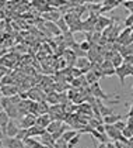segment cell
<instances>
[{
	"instance_id": "cell-2",
	"label": "cell",
	"mask_w": 133,
	"mask_h": 148,
	"mask_svg": "<svg viewBox=\"0 0 133 148\" xmlns=\"http://www.w3.org/2000/svg\"><path fill=\"white\" fill-rule=\"evenodd\" d=\"M3 147L4 148H25L24 145V141H20L18 138H11V137H7L4 138L3 141Z\"/></svg>"
},
{
	"instance_id": "cell-3",
	"label": "cell",
	"mask_w": 133,
	"mask_h": 148,
	"mask_svg": "<svg viewBox=\"0 0 133 148\" xmlns=\"http://www.w3.org/2000/svg\"><path fill=\"white\" fill-rule=\"evenodd\" d=\"M132 68L129 64H123L122 66H119V68H116V75L119 76V79H121V85H123L125 82V78L128 76V75H132Z\"/></svg>"
},
{
	"instance_id": "cell-15",
	"label": "cell",
	"mask_w": 133,
	"mask_h": 148,
	"mask_svg": "<svg viewBox=\"0 0 133 148\" xmlns=\"http://www.w3.org/2000/svg\"><path fill=\"white\" fill-rule=\"evenodd\" d=\"M98 80H100L98 79V76L95 75V72H94L92 69H91L90 72L86 73V82H87V85H90V86H91V85H94V83H97Z\"/></svg>"
},
{
	"instance_id": "cell-38",
	"label": "cell",
	"mask_w": 133,
	"mask_h": 148,
	"mask_svg": "<svg viewBox=\"0 0 133 148\" xmlns=\"http://www.w3.org/2000/svg\"><path fill=\"white\" fill-rule=\"evenodd\" d=\"M3 148H4V147H3Z\"/></svg>"
},
{
	"instance_id": "cell-16",
	"label": "cell",
	"mask_w": 133,
	"mask_h": 148,
	"mask_svg": "<svg viewBox=\"0 0 133 148\" xmlns=\"http://www.w3.org/2000/svg\"><path fill=\"white\" fill-rule=\"evenodd\" d=\"M45 27H46V30H49L51 34L57 35V37H59L60 33H62V31L59 30V27L56 25V23H49V21H46V23H45Z\"/></svg>"
},
{
	"instance_id": "cell-35",
	"label": "cell",
	"mask_w": 133,
	"mask_h": 148,
	"mask_svg": "<svg viewBox=\"0 0 133 148\" xmlns=\"http://www.w3.org/2000/svg\"><path fill=\"white\" fill-rule=\"evenodd\" d=\"M0 148H3V141L0 140Z\"/></svg>"
},
{
	"instance_id": "cell-4",
	"label": "cell",
	"mask_w": 133,
	"mask_h": 148,
	"mask_svg": "<svg viewBox=\"0 0 133 148\" xmlns=\"http://www.w3.org/2000/svg\"><path fill=\"white\" fill-rule=\"evenodd\" d=\"M36 124V117L34 116V114H27V116H24L21 120H20V125H21V128H31L34 125Z\"/></svg>"
},
{
	"instance_id": "cell-31",
	"label": "cell",
	"mask_w": 133,
	"mask_h": 148,
	"mask_svg": "<svg viewBox=\"0 0 133 148\" xmlns=\"http://www.w3.org/2000/svg\"><path fill=\"white\" fill-rule=\"evenodd\" d=\"M4 138H7V136L4 134V131H3V128L0 127V140H1V141H4Z\"/></svg>"
},
{
	"instance_id": "cell-20",
	"label": "cell",
	"mask_w": 133,
	"mask_h": 148,
	"mask_svg": "<svg viewBox=\"0 0 133 148\" xmlns=\"http://www.w3.org/2000/svg\"><path fill=\"white\" fill-rule=\"evenodd\" d=\"M77 134H78V133L76 131V130H67V131H65V134L62 136V138H63L66 143H69L72 138H74V137L77 136Z\"/></svg>"
},
{
	"instance_id": "cell-5",
	"label": "cell",
	"mask_w": 133,
	"mask_h": 148,
	"mask_svg": "<svg viewBox=\"0 0 133 148\" xmlns=\"http://www.w3.org/2000/svg\"><path fill=\"white\" fill-rule=\"evenodd\" d=\"M18 131H20V127H18V124H17L14 120H10V123L7 124V128H6V136L14 138V137L18 134Z\"/></svg>"
},
{
	"instance_id": "cell-19",
	"label": "cell",
	"mask_w": 133,
	"mask_h": 148,
	"mask_svg": "<svg viewBox=\"0 0 133 148\" xmlns=\"http://www.w3.org/2000/svg\"><path fill=\"white\" fill-rule=\"evenodd\" d=\"M56 25L59 27V30H60L63 34H67V33L70 31V28H69V24L65 21V18H63V17H62L60 20H57V21H56Z\"/></svg>"
},
{
	"instance_id": "cell-18",
	"label": "cell",
	"mask_w": 133,
	"mask_h": 148,
	"mask_svg": "<svg viewBox=\"0 0 133 148\" xmlns=\"http://www.w3.org/2000/svg\"><path fill=\"white\" fill-rule=\"evenodd\" d=\"M91 136L94 137V138H97L101 144H107V143H109V138H108V136H107V134H102V133H98L97 130H94V131L91 133Z\"/></svg>"
},
{
	"instance_id": "cell-22",
	"label": "cell",
	"mask_w": 133,
	"mask_h": 148,
	"mask_svg": "<svg viewBox=\"0 0 133 148\" xmlns=\"http://www.w3.org/2000/svg\"><path fill=\"white\" fill-rule=\"evenodd\" d=\"M53 148H69V144H67L63 138H59V140H56V141H55V145H53Z\"/></svg>"
},
{
	"instance_id": "cell-24",
	"label": "cell",
	"mask_w": 133,
	"mask_h": 148,
	"mask_svg": "<svg viewBox=\"0 0 133 148\" xmlns=\"http://www.w3.org/2000/svg\"><path fill=\"white\" fill-rule=\"evenodd\" d=\"M91 45H92V44L88 42L87 40H86V41H83V42H80V48H81L84 52H88L90 49H91Z\"/></svg>"
},
{
	"instance_id": "cell-7",
	"label": "cell",
	"mask_w": 133,
	"mask_h": 148,
	"mask_svg": "<svg viewBox=\"0 0 133 148\" xmlns=\"http://www.w3.org/2000/svg\"><path fill=\"white\" fill-rule=\"evenodd\" d=\"M42 17H44L46 21H49V23H56L57 20H60L62 18V16H60V13L57 12V10H51V12H48V13H44L42 14Z\"/></svg>"
},
{
	"instance_id": "cell-11",
	"label": "cell",
	"mask_w": 133,
	"mask_h": 148,
	"mask_svg": "<svg viewBox=\"0 0 133 148\" xmlns=\"http://www.w3.org/2000/svg\"><path fill=\"white\" fill-rule=\"evenodd\" d=\"M62 125H63V123H62L60 120H55V121H52L51 124L48 125L46 131H48L49 134H55V133H57V131L62 128Z\"/></svg>"
},
{
	"instance_id": "cell-12",
	"label": "cell",
	"mask_w": 133,
	"mask_h": 148,
	"mask_svg": "<svg viewBox=\"0 0 133 148\" xmlns=\"http://www.w3.org/2000/svg\"><path fill=\"white\" fill-rule=\"evenodd\" d=\"M6 113L9 114V117H10L11 120L13 119H18L20 117V112H18V107L16 106V104H11V106H9L6 110H4Z\"/></svg>"
},
{
	"instance_id": "cell-37",
	"label": "cell",
	"mask_w": 133,
	"mask_h": 148,
	"mask_svg": "<svg viewBox=\"0 0 133 148\" xmlns=\"http://www.w3.org/2000/svg\"><path fill=\"white\" fill-rule=\"evenodd\" d=\"M132 92H133V88H132Z\"/></svg>"
},
{
	"instance_id": "cell-14",
	"label": "cell",
	"mask_w": 133,
	"mask_h": 148,
	"mask_svg": "<svg viewBox=\"0 0 133 148\" xmlns=\"http://www.w3.org/2000/svg\"><path fill=\"white\" fill-rule=\"evenodd\" d=\"M10 117H9V114L6 113L4 110L0 113V127L3 128V131H4V134H6V128H7V124L10 123Z\"/></svg>"
},
{
	"instance_id": "cell-10",
	"label": "cell",
	"mask_w": 133,
	"mask_h": 148,
	"mask_svg": "<svg viewBox=\"0 0 133 148\" xmlns=\"http://www.w3.org/2000/svg\"><path fill=\"white\" fill-rule=\"evenodd\" d=\"M45 133H46V130L36 124L34 125V127H31V128H28V137H32V138L34 137H41Z\"/></svg>"
},
{
	"instance_id": "cell-17",
	"label": "cell",
	"mask_w": 133,
	"mask_h": 148,
	"mask_svg": "<svg viewBox=\"0 0 133 148\" xmlns=\"http://www.w3.org/2000/svg\"><path fill=\"white\" fill-rule=\"evenodd\" d=\"M111 62H112V65L115 66V69L119 68V66L123 65V57L119 54V52H115L113 57H112V59H111Z\"/></svg>"
},
{
	"instance_id": "cell-32",
	"label": "cell",
	"mask_w": 133,
	"mask_h": 148,
	"mask_svg": "<svg viewBox=\"0 0 133 148\" xmlns=\"http://www.w3.org/2000/svg\"><path fill=\"white\" fill-rule=\"evenodd\" d=\"M128 117H133V102L130 104V110H129V113H128Z\"/></svg>"
},
{
	"instance_id": "cell-34",
	"label": "cell",
	"mask_w": 133,
	"mask_h": 148,
	"mask_svg": "<svg viewBox=\"0 0 133 148\" xmlns=\"http://www.w3.org/2000/svg\"><path fill=\"white\" fill-rule=\"evenodd\" d=\"M97 148H107V147H105V144H100Z\"/></svg>"
},
{
	"instance_id": "cell-6",
	"label": "cell",
	"mask_w": 133,
	"mask_h": 148,
	"mask_svg": "<svg viewBox=\"0 0 133 148\" xmlns=\"http://www.w3.org/2000/svg\"><path fill=\"white\" fill-rule=\"evenodd\" d=\"M16 95H18V88H16L13 85H4V86H1V96L13 97Z\"/></svg>"
},
{
	"instance_id": "cell-29",
	"label": "cell",
	"mask_w": 133,
	"mask_h": 148,
	"mask_svg": "<svg viewBox=\"0 0 133 148\" xmlns=\"http://www.w3.org/2000/svg\"><path fill=\"white\" fill-rule=\"evenodd\" d=\"M95 130H97L98 133H102V134H107V133H105V124H100L98 127H97V128H95Z\"/></svg>"
},
{
	"instance_id": "cell-27",
	"label": "cell",
	"mask_w": 133,
	"mask_h": 148,
	"mask_svg": "<svg viewBox=\"0 0 133 148\" xmlns=\"http://www.w3.org/2000/svg\"><path fill=\"white\" fill-rule=\"evenodd\" d=\"M28 97H30V99H34V100H41V97L38 96V92L36 90H30L28 92Z\"/></svg>"
},
{
	"instance_id": "cell-30",
	"label": "cell",
	"mask_w": 133,
	"mask_h": 148,
	"mask_svg": "<svg viewBox=\"0 0 133 148\" xmlns=\"http://www.w3.org/2000/svg\"><path fill=\"white\" fill-rule=\"evenodd\" d=\"M126 124H128V127H129V128H132V130H133V117H128Z\"/></svg>"
},
{
	"instance_id": "cell-33",
	"label": "cell",
	"mask_w": 133,
	"mask_h": 148,
	"mask_svg": "<svg viewBox=\"0 0 133 148\" xmlns=\"http://www.w3.org/2000/svg\"><path fill=\"white\" fill-rule=\"evenodd\" d=\"M105 147L107 148H116V145H115V144H112V143H107V144H105Z\"/></svg>"
},
{
	"instance_id": "cell-23",
	"label": "cell",
	"mask_w": 133,
	"mask_h": 148,
	"mask_svg": "<svg viewBox=\"0 0 133 148\" xmlns=\"http://www.w3.org/2000/svg\"><path fill=\"white\" fill-rule=\"evenodd\" d=\"M80 136H81V134L78 133V134L74 137V138H72V140H70V141L67 143V144H69V148H73V147H76V145H77L78 141H80Z\"/></svg>"
},
{
	"instance_id": "cell-8",
	"label": "cell",
	"mask_w": 133,
	"mask_h": 148,
	"mask_svg": "<svg viewBox=\"0 0 133 148\" xmlns=\"http://www.w3.org/2000/svg\"><path fill=\"white\" fill-rule=\"evenodd\" d=\"M39 143H41L42 145H45V147H48V148H53V145H55V140L52 138V134H49L48 131L41 136Z\"/></svg>"
},
{
	"instance_id": "cell-21",
	"label": "cell",
	"mask_w": 133,
	"mask_h": 148,
	"mask_svg": "<svg viewBox=\"0 0 133 148\" xmlns=\"http://www.w3.org/2000/svg\"><path fill=\"white\" fill-rule=\"evenodd\" d=\"M16 138H18L20 141H24L25 138H28V130H27V128H21V127H20V131H18V134L16 136Z\"/></svg>"
},
{
	"instance_id": "cell-28",
	"label": "cell",
	"mask_w": 133,
	"mask_h": 148,
	"mask_svg": "<svg viewBox=\"0 0 133 148\" xmlns=\"http://www.w3.org/2000/svg\"><path fill=\"white\" fill-rule=\"evenodd\" d=\"M123 7H126L128 10H130L133 13V1L129 0V1H123Z\"/></svg>"
},
{
	"instance_id": "cell-25",
	"label": "cell",
	"mask_w": 133,
	"mask_h": 148,
	"mask_svg": "<svg viewBox=\"0 0 133 148\" xmlns=\"http://www.w3.org/2000/svg\"><path fill=\"white\" fill-rule=\"evenodd\" d=\"M126 127H128V124H126V123H125L123 120H121V121H118V123L115 124V128H116V130H119L121 133H122V131L125 130V128H126Z\"/></svg>"
},
{
	"instance_id": "cell-1",
	"label": "cell",
	"mask_w": 133,
	"mask_h": 148,
	"mask_svg": "<svg viewBox=\"0 0 133 148\" xmlns=\"http://www.w3.org/2000/svg\"><path fill=\"white\" fill-rule=\"evenodd\" d=\"M100 68H101V71H102V75H104V76H112V75L116 73V69L112 65V62L109 59H105L100 65Z\"/></svg>"
},
{
	"instance_id": "cell-36",
	"label": "cell",
	"mask_w": 133,
	"mask_h": 148,
	"mask_svg": "<svg viewBox=\"0 0 133 148\" xmlns=\"http://www.w3.org/2000/svg\"><path fill=\"white\" fill-rule=\"evenodd\" d=\"M1 112H3V107H1V104H0V113H1Z\"/></svg>"
},
{
	"instance_id": "cell-13",
	"label": "cell",
	"mask_w": 133,
	"mask_h": 148,
	"mask_svg": "<svg viewBox=\"0 0 133 148\" xmlns=\"http://www.w3.org/2000/svg\"><path fill=\"white\" fill-rule=\"evenodd\" d=\"M122 120V116L119 114H112V116H108V117H104V124H109V125H115L118 121Z\"/></svg>"
},
{
	"instance_id": "cell-26",
	"label": "cell",
	"mask_w": 133,
	"mask_h": 148,
	"mask_svg": "<svg viewBox=\"0 0 133 148\" xmlns=\"http://www.w3.org/2000/svg\"><path fill=\"white\" fill-rule=\"evenodd\" d=\"M122 136L125 137V138H132L133 130H132V128H129V127H126V128H125V130L122 131Z\"/></svg>"
},
{
	"instance_id": "cell-9",
	"label": "cell",
	"mask_w": 133,
	"mask_h": 148,
	"mask_svg": "<svg viewBox=\"0 0 133 148\" xmlns=\"http://www.w3.org/2000/svg\"><path fill=\"white\" fill-rule=\"evenodd\" d=\"M52 123V119H51V116L49 114H44V116H39V117H36V125H39V127H42V128H48V125Z\"/></svg>"
}]
</instances>
